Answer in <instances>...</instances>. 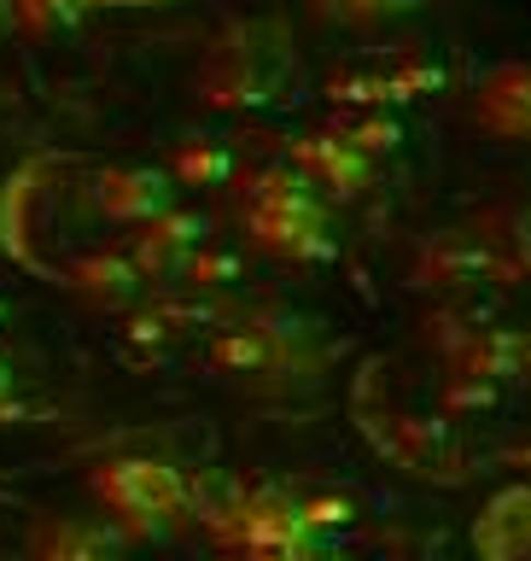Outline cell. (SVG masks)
<instances>
[{
    "mask_svg": "<svg viewBox=\"0 0 531 561\" xmlns=\"http://www.w3.org/2000/svg\"><path fill=\"white\" fill-rule=\"evenodd\" d=\"M485 123H497L508 135L531 129V70H503V77L485 88Z\"/></svg>",
    "mask_w": 531,
    "mask_h": 561,
    "instance_id": "cell-1",
    "label": "cell"
}]
</instances>
